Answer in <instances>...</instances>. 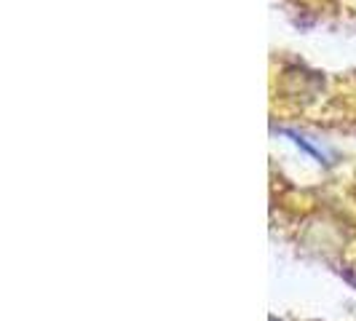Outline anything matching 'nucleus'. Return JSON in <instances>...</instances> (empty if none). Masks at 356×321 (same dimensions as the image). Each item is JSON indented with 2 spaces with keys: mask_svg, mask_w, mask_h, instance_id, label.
I'll return each mask as SVG.
<instances>
[{
  "mask_svg": "<svg viewBox=\"0 0 356 321\" xmlns=\"http://www.w3.org/2000/svg\"><path fill=\"white\" fill-rule=\"evenodd\" d=\"M282 134H284V137H289V140H292L295 145H300L303 150H308V153H311V156H314L316 160H327V153H324L321 147H316V145H311L308 140H305V137H300L298 131H289V129H282Z\"/></svg>",
  "mask_w": 356,
  "mask_h": 321,
  "instance_id": "nucleus-1",
  "label": "nucleus"
},
{
  "mask_svg": "<svg viewBox=\"0 0 356 321\" xmlns=\"http://www.w3.org/2000/svg\"><path fill=\"white\" fill-rule=\"evenodd\" d=\"M268 321H279V319H276V316H270V319H268Z\"/></svg>",
  "mask_w": 356,
  "mask_h": 321,
  "instance_id": "nucleus-2",
  "label": "nucleus"
}]
</instances>
